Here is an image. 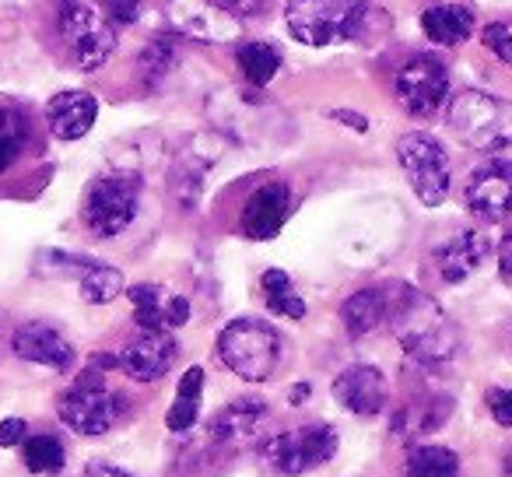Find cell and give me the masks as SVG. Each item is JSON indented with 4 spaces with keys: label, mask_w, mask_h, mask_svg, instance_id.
Returning a JSON list of instances; mask_svg holds the SVG:
<instances>
[{
    "label": "cell",
    "mask_w": 512,
    "mask_h": 477,
    "mask_svg": "<svg viewBox=\"0 0 512 477\" xmlns=\"http://www.w3.org/2000/svg\"><path fill=\"white\" fill-rule=\"evenodd\" d=\"M390 327L397 344L421 365H442L460 351V330L432 295L400 288L390 302Z\"/></svg>",
    "instance_id": "6da1fadb"
},
{
    "label": "cell",
    "mask_w": 512,
    "mask_h": 477,
    "mask_svg": "<svg viewBox=\"0 0 512 477\" xmlns=\"http://www.w3.org/2000/svg\"><path fill=\"white\" fill-rule=\"evenodd\" d=\"M446 123L474 151H498L512 144V102L477 92V88L456 92L449 99Z\"/></svg>",
    "instance_id": "7a4b0ae2"
},
{
    "label": "cell",
    "mask_w": 512,
    "mask_h": 477,
    "mask_svg": "<svg viewBox=\"0 0 512 477\" xmlns=\"http://www.w3.org/2000/svg\"><path fill=\"white\" fill-rule=\"evenodd\" d=\"M218 358L228 372L246 383H264L281 362V334L271 323L242 316L218 334Z\"/></svg>",
    "instance_id": "3957f363"
},
{
    "label": "cell",
    "mask_w": 512,
    "mask_h": 477,
    "mask_svg": "<svg viewBox=\"0 0 512 477\" xmlns=\"http://www.w3.org/2000/svg\"><path fill=\"white\" fill-rule=\"evenodd\" d=\"M369 15V0H292L285 25L302 46H334L351 39Z\"/></svg>",
    "instance_id": "277c9868"
},
{
    "label": "cell",
    "mask_w": 512,
    "mask_h": 477,
    "mask_svg": "<svg viewBox=\"0 0 512 477\" xmlns=\"http://www.w3.org/2000/svg\"><path fill=\"white\" fill-rule=\"evenodd\" d=\"M127 397L102 386V372L88 369L71 390L60 397V421L78 435H106L127 414Z\"/></svg>",
    "instance_id": "5b68a950"
},
{
    "label": "cell",
    "mask_w": 512,
    "mask_h": 477,
    "mask_svg": "<svg viewBox=\"0 0 512 477\" xmlns=\"http://www.w3.org/2000/svg\"><path fill=\"white\" fill-rule=\"evenodd\" d=\"M60 36L67 43L74 67L99 71L116 50V29L92 0H64L60 4Z\"/></svg>",
    "instance_id": "8992f818"
},
{
    "label": "cell",
    "mask_w": 512,
    "mask_h": 477,
    "mask_svg": "<svg viewBox=\"0 0 512 477\" xmlns=\"http://www.w3.org/2000/svg\"><path fill=\"white\" fill-rule=\"evenodd\" d=\"M137 204H141V183L134 176L113 172V176H102L88 186L81 218L92 235L113 239V235L127 232L130 221L137 218Z\"/></svg>",
    "instance_id": "52a82bcc"
},
{
    "label": "cell",
    "mask_w": 512,
    "mask_h": 477,
    "mask_svg": "<svg viewBox=\"0 0 512 477\" xmlns=\"http://www.w3.org/2000/svg\"><path fill=\"white\" fill-rule=\"evenodd\" d=\"M393 99L414 120L435 116L449 99V71L432 53H414L393 74Z\"/></svg>",
    "instance_id": "ba28073f"
},
{
    "label": "cell",
    "mask_w": 512,
    "mask_h": 477,
    "mask_svg": "<svg viewBox=\"0 0 512 477\" xmlns=\"http://www.w3.org/2000/svg\"><path fill=\"white\" fill-rule=\"evenodd\" d=\"M397 162L404 169L411 190L418 193L421 204L439 207L449 197V183H453V169H449V155L435 137L428 134H404L397 141Z\"/></svg>",
    "instance_id": "9c48e42d"
},
{
    "label": "cell",
    "mask_w": 512,
    "mask_h": 477,
    "mask_svg": "<svg viewBox=\"0 0 512 477\" xmlns=\"http://www.w3.org/2000/svg\"><path fill=\"white\" fill-rule=\"evenodd\" d=\"M337 453V432L330 425H302L295 432H281L264 442L260 456L274 474L299 477L306 470L327 463Z\"/></svg>",
    "instance_id": "30bf717a"
},
{
    "label": "cell",
    "mask_w": 512,
    "mask_h": 477,
    "mask_svg": "<svg viewBox=\"0 0 512 477\" xmlns=\"http://www.w3.org/2000/svg\"><path fill=\"white\" fill-rule=\"evenodd\" d=\"M165 15L172 32L197 43H235L242 32V22L221 8L218 0H169Z\"/></svg>",
    "instance_id": "8fae6325"
},
{
    "label": "cell",
    "mask_w": 512,
    "mask_h": 477,
    "mask_svg": "<svg viewBox=\"0 0 512 477\" xmlns=\"http://www.w3.org/2000/svg\"><path fill=\"white\" fill-rule=\"evenodd\" d=\"M467 211L484 225H495L512 214V162H484L470 172L463 186Z\"/></svg>",
    "instance_id": "7c38bea8"
},
{
    "label": "cell",
    "mask_w": 512,
    "mask_h": 477,
    "mask_svg": "<svg viewBox=\"0 0 512 477\" xmlns=\"http://www.w3.org/2000/svg\"><path fill=\"white\" fill-rule=\"evenodd\" d=\"M267 418H271V407H267L264 400L239 397L214 414L207 432H211V439L218 442V446L246 449V446H256V442H264Z\"/></svg>",
    "instance_id": "4fadbf2b"
},
{
    "label": "cell",
    "mask_w": 512,
    "mask_h": 477,
    "mask_svg": "<svg viewBox=\"0 0 512 477\" xmlns=\"http://www.w3.org/2000/svg\"><path fill=\"white\" fill-rule=\"evenodd\" d=\"M179 355V341L172 337V330H141L137 337H130L127 348L120 351V369L137 383H155L172 369Z\"/></svg>",
    "instance_id": "5bb4252c"
},
{
    "label": "cell",
    "mask_w": 512,
    "mask_h": 477,
    "mask_svg": "<svg viewBox=\"0 0 512 477\" xmlns=\"http://www.w3.org/2000/svg\"><path fill=\"white\" fill-rule=\"evenodd\" d=\"M288 211H292V190H288V183L274 179V183L256 186V190L249 193L246 207H242V218H239L242 235L256 239V243L274 239V235L285 228Z\"/></svg>",
    "instance_id": "9a60e30c"
},
{
    "label": "cell",
    "mask_w": 512,
    "mask_h": 477,
    "mask_svg": "<svg viewBox=\"0 0 512 477\" xmlns=\"http://www.w3.org/2000/svg\"><path fill=\"white\" fill-rule=\"evenodd\" d=\"M334 400L358 418H372L390 400V383L376 365H348L334 379Z\"/></svg>",
    "instance_id": "2e32d148"
},
{
    "label": "cell",
    "mask_w": 512,
    "mask_h": 477,
    "mask_svg": "<svg viewBox=\"0 0 512 477\" xmlns=\"http://www.w3.org/2000/svg\"><path fill=\"white\" fill-rule=\"evenodd\" d=\"M11 348H15L18 358L25 362H36V365H46V369H57V372H67L74 365V344L60 334L53 323H43V320H29L15 330L11 337Z\"/></svg>",
    "instance_id": "e0dca14e"
},
{
    "label": "cell",
    "mask_w": 512,
    "mask_h": 477,
    "mask_svg": "<svg viewBox=\"0 0 512 477\" xmlns=\"http://www.w3.org/2000/svg\"><path fill=\"white\" fill-rule=\"evenodd\" d=\"M127 299L134 302V323L141 330H179L190 320V302L162 285H130Z\"/></svg>",
    "instance_id": "ac0fdd59"
},
{
    "label": "cell",
    "mask_w": 512,
    "mask_h": 477,
    "mask_svg": "<svg viewBox=\"0 0 512 477\" xmlns=\"http://www.w3.org/2000/svg\"><path fill=\"white\" fill-rule=\"evenodd\" d=\"M488 253H491L488 235L470 228V232H460V235H453V239H446V243L432 253V260H435V271H439V278L446 281V285H460V281H467L470 274L488 260Z\"/></svg>",
    "instance_id": "d6986e66"
},
{
    "label": "cell",
    "mask_w": 512,
    "mask_h": 477,
    "mask_svg": "<svg viewBox=\"0 0 512 477\" xmlns=\"http://www.w3.org/2000/svg\"><path fill=\"white\" fill-rule=\"evenodd\" d=\"M99 102L88 92H60L46 102V123L57 141H81L95 127Z\"/></svg>",
    "instance_id": "ffe728a7"
},
{
    "label": "cell",
    "mask_w": 512,
    "mask_h": 477,
    "mask_svg": "<svg viewBox=\"0 0 512 477\" xmlns=\"http://www.w3.org/2000/svg\"><path fill=\"white\" fill-rule=\"evenodd\" d=\"M421 32L435 46H460L474 32V11L463 4H432L421 11Z\"/></svg>",
    "instance_id": "44dd1931"
},
{
    "label": "cell",
    "mask_w": 512,
    "mask_h": 477,
    "mask_svg": "<svg viewBox=\"0 0 512 477\" xmlns=\"http://www.w3.org/2000/svg\"><path fill=\"white\" fill-rule=\"evenodd\" d=\"M386 313H390L386 292H379V288H362V292H355L341 306V323L351 337H365L386 320Z\"/></svg>",
    "instance_id": "7402d4cb"
},
{
    "label": "cell",
    "mask_w": 512,
    "mask_h": 477,
    "mask_svg": "<svg viewBox=\"0 0 512 477\" xmlns=\"http://www.w3.org/2000/svg\"><path fill=\"white\" fill-rule=\"evenodd\" d=\"M449 400L439 397H421L411 400L407 407H400L397 418H393V435H404V439H421V435L435 432V428L446 421Z\"/></svg>",
    "instance_id": "603a6c76"
},
{
    "label": "cell",
    "mask_w": 512,
    "mask_h": 477,
    "mask_svg": "<svg viewBox=\"0 0 512 477\" xmlns=\"http://www.w3.org/2000/svg\"><path fill=\"white\" fill-rule=\"evenodd\" d=\"M200 393H204V369L200 365H190L179 379V390H176V400H172L169 414H165V425L172 432H186V428L197 425L200 418Z\"/></svg>",
    "instance_id": "cb8c5ba5"
},
{
    "label": "cell",
    "mask_w": 512,
    "mask_h": 477,
    "mask_svg": "<svg viewBox=\"0 0 512 477\" xmlns=\"http://www.w3.org/2000/svg\"><path fill=\"white\" fill-rule=\"evenodd\" d=\"M78 288H81V299L92 302V306H106L113 302L116 295H123L127 281L116 267L109 264H95V260H85V267L78 271Z\"/></svg>",
    "instance_id": "d4e9b609"
},
{
    "label": "cell",
    "mask_w": 512,
    "mask_h": 477,
    "mask_svg": "<svg viewBox=\"0 0 512 477\" xmlns=\"http://www.w3.org/2000/svg\"><path fill=\"white\" fill-rule=\"evenodd\" d=\"M407 477H460V456L453 449L439 446V442H425L414 446L404 463Z\"/></svg>",
    "instance_id": "484cf974"
},
{
    "label": "cell",
    "mask_w": 512,
    "mask_h": 477,
    "mask_svg": "<svg viewBox=\"0 0 512 477\" xmlns=\"http://www.w3.org/2000/svg\"><path fill=\"white\" fill-rule=\"evenodd\" d=\"M235 60H239V71L246 74V81L253 88L271 85L274 74H278V67H281V53L274 50L271 43H242L239 53H235Z\"/></svg>",
    "instance_id": "4316f807"
},
{
    "label": "cell",
    "mask_w": 512,
    "mask_h": 477,
    "mask_svg": "<svg viewBox=\"0 0 512 477\" xmlns=\"http://www.w3.org/2000/svg\"><path fill=\"white\" fill-rule=\"evenodd\" d=\"M260 285H264V302H267V309H271V313L288 316V320H302V316H306V302L295 295L292 278H288L285 271L271 267V271H264Z\"/></svg>",
    "instance_id": "83f0119b"
},
{
    "label": "cell",
    "mask_w": 512,
    "mask_h": 477,
    "mask_svg": "<svg viewBox=\"0 0 512 477\" xmlns=\"http://www.w3.org/2000/svg\"><path fill=\"white\" fill-rule=\"evenodd\" d=\"M25 467L32 474H57L67 463V449L57 435H25Z\"/></svg>",
    "instance_id": "f1b7e54d"
},
{
    "label": "cell",
    "mask_w": 512,
    "mask_h": 477,
    "mask_svg": "<svg viewBox=\"0 0 512 477\" xmlns=\"http://www.w3.org/2000/svg\"><path fill=\"white\" fill-rule=\"evenodd\" d=\"M29 141V120L18 109H0V172H8L18 162Z\"/></svg>",
    "instance_id": "f546056e"
},
{
    "label": "cell",
    "mask_w": 512,
    "mask_h": 477,
    "mask_svg": "<svg viewBox=\"0 0 512 477\" xmlns=\"http://www.w3.org/2000/svg\"><path fill=\"white\" fill-rule=\"evenodd\" d=\"M172 67H176V46H172V39H155V43L141 53L144 85H162V78L172 74Z\"/></svg>",
    "instance_id": "4dcf8cb0"
},
{
    "label": "cell",
    "mask_w": 512,
    "mask_h": 477,
    "mask_svg": "<svg viewBox=\"0 0 512 477\" xmlns=\"http://www.w3.org/2000/svg\"><path fill=\"white\" fill-rule=\"evenodd\" d=\"M481 39H484V46L495 53V60H502V64L512 67V25L491 22L488 29L481 32Z\"/></svg>",
    "instance_id": "1f68e13d"
},
{
    "label": "cell",
    "mask_w": 512,
    "mask_h": 477,
    "mask_svg": "<svg viewBox=\"0 0 512 477\" xmlns=\"http://www.w3.org/2000/svg\"><path fill=\"white\" fill-rule=\"evenodd\" d=\"M484 400H488V411L495 418V425L512 428V386H495V390H488Z\"/></svg>",
    "instance_id": "d6a6232c"
},
{
    "label": "cell",
    "mask_w": 512,
    "mask_h": 477,
    "mask_svg": "<svg viewBox=\"0 0 512 477\" xmlns=\"http://www.w3.org/2000/svg\"><path fill=\"white\" fill-rule=\"evenodd\" d=\"M99 8L113 25H134L141 15V0H99Z\"/></svg>",
    "instance_id": "836d02e7"
},
{
    "label": "cell",
    "mask_w": 512,
    "mask_h": 477,
    "mask_svg": "<svg viewBox=\"0 0 512 477\" xmlns=\"http://www.w3.org/2000/svg\"><path fill=\"white\" fill-rule=\"evenodd\" d=\"M25 435H29V428H25L22 418H4V421H0V446H4V449L25 442Z\"/></svg>",
    "instance_id": "e575fe53"
},
{
    "label": "cell",
    "mask_w": 512,
    "mask_h": 477,
    "mask_svg": "<svg viewBox=\"0 0 512 477\" xmlns=\"http://www.w3.org/2000/svg\"><path fill=\"white\" fill-rule=\"evenodd\" d=\"M498 274H502V281L512 288V232L502 239V246H498Z\"/></svg>",
    "instance_id": "d590c367"
},
{
    "label": "cell",
    "mask_w": 512,
    "mask_h": 477,
    "mask_svg": "<svg viewBox=\"0 0 512 477\" xmlns=\"http://www.w3.org/2000/svg\"><path fill=\"white\" fill-rule=\"evenodd\" d=\"M218 4L225 11H232L235 18H242V15H253V11H260L267 0H218Z\"/></svg>",
    "instance_id": "8d00e7d4"
},
{
    "label": "cell",
    "mask_w": 512,
    "mask_h": 477,
    "mask_svg": "<svg viewBox=\"0 0 512 477\" xmlns=\"http://www.w3.org/2000/svg\"><path fill=\"white\" fill-rule=\"evenodd\" d=\"M85 477H134V474L123 467H113V463H92V467L85 470Z\"/></svg>",
    "instance_id": "74e56055"
},
{
    "label": "cell",
    "mask_w": 512,
    "mask_h": 477,
    "mask_svg": "<svg viewBox=\"0 0 512 477\" xmlns=\"http://www.w3.org/2000/svg\"><path fill=\"white\" fill-rule=\"evenodd\" d=\"M334 116H337L341 123H355L358 130H365V120H358V113H334Z\"/></svg>",
    "instance_id": "f35d334b"
}]
</instances>
